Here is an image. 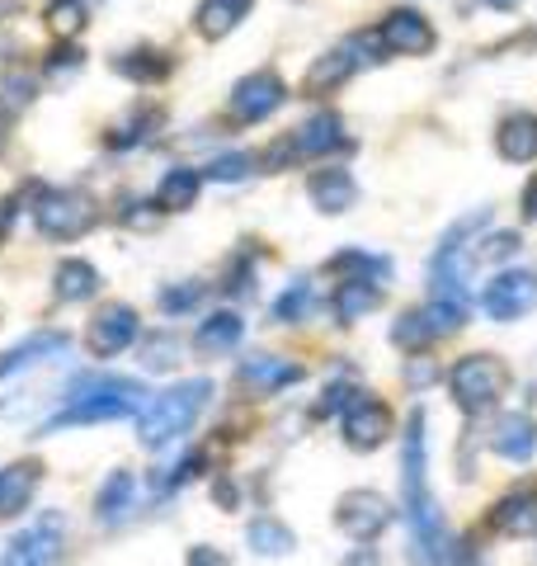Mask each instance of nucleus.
I'll return each instance as SVG.
<instances>
[{
  "label": "nucleus",
  "instance_id": "nucleus-16",
  "mask_svg": "<svg viewBox=\"0 0 537 566\" xmlns=\"http://www.w3.org/2000/svg\"><path fill=\"white\" fill-rule=\"evenodd\" d=\"M491 528L505 538H528L537 534V486H518L491 510Z\"/></svg>",
  "mask_w": 537,
  "mask_h": 566
},
{
  "label": "nucleus",
  "instance_id": "nucleus-22",
  "mask_svg": "<svg viewBox=\"0 0 537 566\" xmlns=\"http://www.w3.org/2000/svg\"><path fill=\"white\" fill-rule=\"evenodd\" d=\"M241 335H245V322L236 312H212L208 322H199L193 345H199V354H208V359H218V354H231L241 345Z\"/></svg>",
  "mask_w": 537,
  "mask_h": 566
},
{
  "label": "nucleus",
  "instance_id": "nucleus-32",
  "mask_svg": "<svg viewBox=\"0 0 537 566\" xmlns=\"http://www.w3.org/2000/svg\"><path fill=\"white\" fill-rule=\"evenodd\" d=\"M43 20H48V29H52V39H76V33L85 29V20H90V14H85V6H81V0H48V14H43Z\"/></svg>",
  "mask_w": 537,
  "mask_h": 566
},
{
  "label": "nucleus",
  "instance_id": "nucleus-2",
  "mask_svg": "<svg viewBox=\"0 0 537 566\" xmlns=\"http://www.w3.org/2000/svg\"><path fill=\"white\" fill-rule=\"evenodd\" d=\"M151 406V392L133 378H109V374H90L66 387V406L57 416H48L43 434L52 430H71V424H95V420H123V416H141Z\"/></svg>",
  "mask_w": 537,
  "mask_h": 566
},
{
  "label": "nucleus",
  "instance_id": "nucleus-43",
  "mask_svg": "<svg viewBox=\"0 0 537 566\" xmlns=\"http://www.w3.org/2000/svg\"><path fill=\"white\" fill-rule=\"evenodd\" d=\"M141 208H147V203H137V199H128V203H123V212H118V218H123V222H133V227H156V218H160V208H156V212H141Z\"/></svg>",
  "mask_w": 537,
  "mask_h": 566
},
{
  "label": "nucleus",
  "instance_id": "nucleus-23",
  "mask_svg": "<svg viewBox=\"0 0 537 566\" xmlns=\"http://www.w3.org/2000/svg\"><path fill=\"white\" fill-rule=\"evenodd\" d=\"M199 189H203V175L193 170V166H175L160 175V185H156V208L160 212H185L193 208V199H199Z\"/></svg>",
  "mask_w": 537,
  "mask_h": 566
},
{
  "label": "nucleus",
  "instance_id": "nucleus-37",
  "mask_svg": "<svg viewBox=\"0 0 537 566\" xmlns=\"http://www.w3.org/2000/svg\"><path fill=\"white\" fill-rule=\"evenodd\" d=\"M141 364L147 368H175L179 364V340L175 335H151V340L141 345Z\"/></svg>",
  "mask_w": 537,
  "mask_h": 566
},
{
  "label": "nucleus",
  "instance_id": "nucleus-13",
  "mask_svg": "<svg viewBox=\"0 0 537 566\" xmlns=\"http://www.w3.org/2000/svg\"><path fill=\"white\" fill-rule=\"evenodd\" d=\"M378 43L387 52H397V57H424V52H434L439 33L420 10H391L378 29Z\"/></svg>",
  "mask_w": 537,
  "mask_h": 566
},
{
  "label": "nucleus",
  "instance_id": "nucleus-40",
  "mask_svg": "<svg viewBox=\"0 0 537 566\" xmlns=\"http://www.w3.org/2000/svg\"><path fill=\"white\" fill-rule=\"evenodd\" d=\"M354 397H358V392H354V387H349V382H330V387H326V401H320V406H316V416H335V411H339V416H345V406H349Z\"/></svg>",
  "mask_w": 537,
  "mask_h": 566
},
{
  "label": "nucleus",
  "instance_id": "nucleus-28",
  "mask_svg": "<svg viewBox=\"0 0 537 566\" xmlns=\"http://www.w3.org/2000/svg\"><path fill=\"white\" fill-rule=\"evenodd\" d=\"M330 274H345V279H364V283H387L391 279V264L382 255H368V251H345L326 264Z\"/></svg>",
  "mask_w": 537,
  "mask_h": 566
},
{
  "label": "nucleus",
  "instance_id": "nucleus-48",
  "mask_svg": "<svg viewBox=\"0 0 537 566\" xmlns=\"http://www.w3.org/2000/svg\"><path fill=\"white\" fill-rule=\"evenodd\" d=\"M481 6H491V10H518L524 0H481Z\"/></svg>",
  "mask_w": 537,
  "mask_h": 566
},
{
  "label": "nucleus",
  "instance_id": "nucleus-9",
  "mask_svg": "<svg viewBox=\"0 0 537 566\" xmlns=\"http://www.w3.org/2000/svg\"><path fill=\"white\" fill-rule=\"evenodd\" d=\"M335 524L345 528L354 543H372V538L387 534L391 505L382 501L378 491H345L339 495V505H335Z\"/></svg>",
  "mask_w": 537,
  "mask_h": 566
},
{
  "label": "nucleus",
  "instance_id": "nucleus-31",
  "mask_svg": "<svg viewBox=\"0 0 537 566\" xmlns=\"http://www.w3.org/2000/svg\"><path fill=\"white\" fill-rule=\"evenodd\" d=\"M114 66L123 71V76H133V81H160L170 71V57L166 52H156V48H137V52H123Z\"/></svg>",
  "mask_w": 537,
  "mask_h": 566
},
{
  "label": "nucleus",
  "instance_id": "nucleus-39",
  "mask_svg": "<svg viewBox=\"0 0 537 566\" xmlns=\"http://www.w3.org/2000/svg\"><path fill=\"white\" fill-rule=\"evenodd\" d=\"M199 297H203V283H185V289H166V293H160V312H189L193 303H199Z\"/></svg>",
  "mask_w": 537,
  "mask_h": 566
},
{
  "label": "nucleus",
  "instance_id": "nucleus-42",
  "mask_svg": "<svg viewBox=\"0 0 537 566\" xmlns=\"http://www.w3.org/2000/svg\"><path fill=\"white\" fill-rule=\"evenodd\" d=\"M76 66H81V52L76 48H57L48 57V76H62V71H76Z\"/></svg>",
  "mask_w": 537,
  "mask_h": 566
},
{
  "label": "nucleus",
  "instance_id": "nucleus-20",
  "mask_svg": "<svg viewBox=\"0 0 537 566\" xmlns=\"http://www.w3.org/2000/svg\"><path fill=\"white\" fill-rule=\"evenodd\" d=\"M39 482H43L39 463H14V468L0 472V520L24 515L29 501H33V491H39Z\"/></svg>",
  "mask_w": 537,
  "mask_h": 566
},
{
  "label": "nucleus",
  "instance_id": "nucleus-6",
  "mask_svg": "<svg viewBox=\"0 0 537 566\" xmlns=\"http://www.w3.org/2000/svg\"><path fill=\"white\" fill-rule=\"evenodd\" d=\"M382 43H378V33H354V39H345L335 52H326V57H316V66L307 71V95H326V91H335V85H345L349 76L364 62H378L372 52H378Z\"/></svg>",
  "mask_w": 537,
  "mask_h": 566
},
{
  "label": "nucleus",
  "instance_id": "nucleus-1",
  "mask_svg": "<svg viewBox=\"0 0 537 566\" xmlns=\"http://www.w3.org/2000/svg\"><path fill=\"white\" fill-rule=\"evenodd\" d=\"M401 501H406V520L415 547L410 557L415 566H453L457 547L448 538V528L439 520L434 491H429V439H424V411L406 420V439H401Z\"/></svg>",
  "mask_w": 537,
  "mask_h": 566
},
{
  "label": "nucleus",
  "instance_id": "nucleus-35",
  "mask_svg": "<svg viewBox=\"0 0 537 566\" xmlns=\"http://www.w3.org/2000/svg\"><path fill=\"white\" fill-rule=\"evenodd\" d=\"M255 170V156H245V151H231V156H218L203 175L208 180H222V185H236V180H245V175Z\"/></svg>",
  "mask_w": 537,
  "mask_h": 566
},
{
  "label": "nucleus",
  "instance_id": "nucleus-45",
  "mask_svg": "<svg viewBox=\"0 0 537 566\" xmlns=\"http://www.w3.org/2000/svg\"><path fill=\"white\" fill-rule=\"evenodd\" d=\"M14 212H20V203H14V199H0V241L10 237V227H14Z\"/></svg>",
  "mask_w": 537,
  "mask_h": 566
},
{
  "label": "nucleus",
  "instance_id": "nucleus-18",
  "mask_svg": "<svg viewBox=\"0 0 537 566\" xmlns=\"http://www.w3.org/2000/svg\"><path fill=\"white\" fill-rule=\"evenodd\" d=\"M62 349H66V335H62V331H39V335H24L20 345H10L6 354H0V378L24 374V368L43 364V359H52V354H62Z\"/></svg>",
  "mask_w": 537,
  "mask_h": 566
},
{
  "label": "nucleus",
  "instance_id": "nucleus-19",
  "mask_svg": "<svg viewBox=\"0 0 537 566\" xmlns=\"http://www.w3.org/2000/svg\"><path fill=\"white\" fill-rule=\"evenodd\" d=\"M307 193H312V203H316L320 212H349V208L358 203L354 175H349V170H339V166L316 170L312 180H307Z\"/></svg>",
  "mask_w": 537,
  "mask_h": 566
},
{
  "label": "nucleus",
  "instance_id": "nucleus-47",
  "mask_svg": "<svg viewBox=\"0 0 537 566\" xmlns=\"http://www.w3.org/2000/svg\"><path fill=\"white\" fill-rule=\"evenodd\" d=\"M345 566H378V553H368V547H358V553H354Z\"/></svg>",
  "mask_w": 537,
  "mask_h": 566
},
{
  "label": "nucleus",
  "instance_id": "nucleus-27",
  "mask_svg": "<svg viewBox=\"0 0 537 566\" xmlns=\"http://www.w3.org/2000/svg\"><path fill=\"white\" fill-rule=\"evenodd\" d=\"M133 495H137V476L133 472H109V476H104V486H99V495H95L99 520L104 524H118L133 510Z\"/></svg>",
  "mask_w": 537,
  "mask_h": 566
},
{
  "label": "nucleus",
  "instance_id": "nucleus-7",
  "mask_svg": "<svg viewBox=\"0 0 537 566\" xmlns=\"http://www.w3.org/2000/svg\"><path fill=\"white\" fill-rule=\"evenodd\" d=\"M537 307V274L533 270H505L486 283V293H481V312L491 316V322H518V316H528Z\"/></svg>",
  "mask_w": 537,
  "mask_h": 566
},
{
  "label": "nucleus",
  "instance_id": "nucleus-3",
  "mask_svg": "<svg viewBox=\"0 0 537 566\" xmlns=\"http://www.w3.org/2000/svg\"><path fill=\"white\" fill-rule=\"evenodd\" d=\"M208 397H212V382H208V378H189V382L170 387V392L151 397V406L137 416V439H141L147 449H166V444H175V439L203 416Z\"/></svg>",
  "mask_w": 537,
  "mask_h": 566
},
{
  "label": "nucleus",
  "instance_id": "nucleus-15",
  "mask_svg": "<svg viewBox=\"0 0 537 566\" xmlns=\"http://www.w3.org/2000/svg\"><path fill=\"white\" fill-rule=\"evenodd\" d=\"M491 449L505 458V463H528V458L537 453V424H533V416H524V411L499 416L495 430H491Z\"/></svg>",
  "mask_w": 537,
  "mask_h": 566
},
{
  "label": "nucleus",
  "instance_id": "nucleus-44",
  "mask_svg": "<svg viewBox=\"0 0 537 566\" xmlns=\"http://www.w3.org/2000/svg\"><path fill=\"white\" fill-rule=\"evenodd\" d=\"M189 566H227V557L218 553V547H193V553H189Z\"/></svg>",
  "mask_w": 537,
  "mask_h": 566
},
{
  "label": "nucleus",
  "instance_id": "nucleus-46",
  "mask_svg": "<svg viewBox=\"0 0 537 566\" xmlns=\"http://www.w3.org/2000/svg\"><path fill=\"white\" fill-rule=\"evenodd\" d=\"M524 212H528V222H537V175H533L528 189H524Z\"/></svg>",
  "mask_w": 537,
  "mask_h": 566
},
{
  "label": "nucleus",
  "instance_id": "nucleus-26",
  "mask_svg": "<svg viewBox=\"0 0 537 566\" xmlns=\"http://www.w3.org/2000/svg\"><path fill=\"white\" fill-rule=\"evenodd\" d=\"M245 14H250V0H203L199 14H193V24H199L203 39H227Z\"/></svg>",
  "mask_w": 537,
  "mask_h": 566
},
{
  "label": "nucleus",
  "instance_id": "nucleus-33",
  "mask_svg": "<svg viewBox=\"0 0 537 566\" xmlns=\"http://www.w3.org/2000/svg\"><path fill=\"white\" fill-rule=\"evenodd\" d=\"M307 312H312V283H307V279H293L288 293H283L278 303H274V322L297 326V322H307Z\"/></svg>",
  "mask_w": 537,
  "mask_h": 566
},
{
  "label": "nucleus",
  "instance_id": "nucleus-14",
  "mask_svg": "<svg viewBox=\"0 0 537 566\" xmlns=\"http://www.w3.org/2000/svg\"><path fill=\"white\" fill-rule=\"evenodd\" d=\"M288 142H293L297 161H302V156H330V151H339V147H349L345 123H339V114H330V109L312 114V118L302 123V128H297Z\"/></svg>",
  "mask_w": 537,
  "mask_h": 566
},
{
  "label": "nucleus",
  "instance_id": "nucleus-12",
  "mask_svg": "<svg viewBox=\"0 0 537 566\" xmlns=\"http://www.w3.org/2000/svg\"><path fill=\"white\" fill-rule=\"evenodd\" d=\"M339 430H345V444L358 449V453L378 449L382 439L391 434V411H387V401L358 392V397L345 406V420H339Z\"/></svg>",
  "mask_w": 537,
  "mask_h": 566
},
{
  "label": "nucleus",
  "instance_id": "nucleus-24",
  "mask_svg": "<svg viewBox=\"0 0 537 566\" xmlns=\"http://www.w3.org/2000/svg\"><path fill=\"white\" fill-rule=\"evenodd\" d=\"M378 303H382V283L345 279V283L335 289V322H339V326H354L358 316H368Z\"/></svg>",
  "mask_w": 537,
  "mask_h": 566
},
{
  "label": "nucleus",
  "instance_id": "nucleus-17",
  "mask_svg": "<svg viewBox=\"0 0 537 566\" xmlns=\"http://www.w3.org/2000/svg\"><path fill=\"white\" fill-rule=\"evenodd\" d=\"M236 378L241 387H255V392H283V387L302 382V364L278 359V354H250Z\"/></svg>",
  "mask_w": 537,
  "mask_h": 566
},
{
  "label": "nucleus",
  "instance_id": "nucleus-21",
  "mask_svg": "<svg viewBox=\"0 0 537 566\" xmlns=\"http://www.w3.org/2000/svg\"><path fill=\"white\" fill-rule=\"evenodd\" d=\"M495 151L505 156V161H514V166L537 161V114H509L505 123H499Z\"/></svg>",
  "mask_w": 537,
  "mask_h": 566
},
{
  "label": "nucleus",
  "instance_id": "nucleus-29",
  "mask_svg": "<svg viewBox=\"0 0 537 566\" xmlns=\"http://www.w3.org/2000/svg\"><path fill=\"white\" fill-rule=\"evenodd\" d=\"M245 543L255 547L260 557H283V553H293V528L288 524H278V520H255L245 528Z\"/></svg>",
  "mask_w": 537,
  "mask_h": 566
},
{
  "label": "nucleus",
  "instance_id": "nucleus-38",
  "mask_svg": "<svg viewBox=\"0 0 537 566\" xmlns=\"http://www.w3.org/2000/svg\"><path fill=\"white\" fill-rule=\"evenodd\" d=\"M518 245H524V241H518V232H495L491 241H481V245H476V260H481V264L514 260V255H518Z\"/></svg>",
  "mask_w": 537,
  "mask_h": 566
},
{
  "label": "nucleus",
  "instance_id": "nucleus-5",
  "mask_svg": "<svg viewBox=\"0 0 537 566\" xmlns=\"http://www.w3.org/2000/svg\"><path fill=\"white\" fill-rule=\"evenodd\" d=\"M33 218H39V232L48 241H76L95 227V199L81 189H52L39 199Z\"/></svg>",
  "mask_w": 537,
  "mask_h": 566
},
{
  "label": "nucleus",
  "instance_id": "nucleus-4",
  "mask_svg": "<svg viewBox=\"0 0 537 566\" xmlns=\"http://www.w3.org/2000/svg\"><path fill=\"white\" fill-rule=\"evenodd\" d=\"M505 387H509V364L499 359V354H462V359L448 368V392H453V401L467 416L495 406L505 397Z\"/></svg>",
  "mask_w": 537,
  "mask_h": 566
},
{
  "label": "nucleus",
  "instance_id": "nucleus-25",
  "mask_svg": "<svg viewBox=\"0 0 537 566\" xmlns=\"http://www.w3.org/2000/svg\"><path fill=\"white\" fill-rule=\"evenodd\" d=\"M95 289H99V274H95V264H85V260H62L57 274H52L57 303H85V297H95Z\"/></svg>",
  "mask_w": 537,
  "mask_h": 566
},
{
  "label": "nucleus",
  "instance_id": "nucleus-10",
  "mask_svg": "<svg viewBox=\"0 0 537 566\" xmlns=\"http://www.w3.org/2000/svg\"><path fill=\"white\" fill-rule=\"evenodd\" d=\"M62 562V515H43L6 543V566H57Z\"/></svg>",
  "mask_w": 537,
  "mask_h": 566
},
{
  "label": "nucleus",
  "instance_id": "nucleus-41",
  "mask_svg": "<svg viewBox=\"0 0 537 566\" xmlns=\"http://www.w3.org/2000/svg\"><path fill=\"white\" fill-rule=\"evenodd\" d=\"M434 378H439V364H434V359H424V354L406 359V382H410V387H429Z\"/></svg>",
  "mask_w": 537,
  "mask_h": 566
},
{
  "label": "nucleus",
  "instance_id": "nucleus-34",
  "mask_svg": "<svg viewBox=\"0 0 537 566\" xmlns=\"http://www.w3.org/2000/svg\"><path fill=\"white\" fill-rule=\"evenodd\" d=\"M29 99H33V81L24 76V71H14V76H0V114H20Z\"/></svg>",
  "mask_w": 537,
  "mask_h": 566
},
{
  "label": "nucleus",
  "instance_id": "nucleus-36",
  "mask_svg": "<svg viewBox=\"0 0 537 566\" xmlns=\"http://www.w3.org/2000/svg\"><path fill=\"white\" fill-rule=\"evenodd\" d=\"M160 123V114L156 109H147V114H133V118H123L118 128L109 133V147H133V142H141L147 137V128H156Z\"/></svg>",
  "mask_w": 537,
  "mask_h": 566
},
{
  "label": "nucleus",
  "instance_id": "nucleus-11",
  "mask_svg": "<svg viewBox=\"0 0 537 566\" xmlns=\"http://www.w3.org/2000/svg\"><path fill=\"white\" fill-rule=\"evenodd\" d=\"M137 335H141L137 312H133L128 303H109V307H99L95 316H90L85 340H90V349H95L99 359H114V354H123L128 345H137Z\"/></svg>",
  "mask_w": 537,
  "mask_h": 566
},
{
  "label": "nucleus",
  "instance_id": "nucleus-30",
  "mask_svg": "<svg viewBox=\"0 0 537 566\" xmlns=\"http://www.w3.org/2000/svg\"><path fill=\"white\" fill-rule=\"evenodd\" d=\"M439 335L434 326H429V312L415 307V312H401V322L391 326V345H401V349H429Z\"/></svg>",
  "mask_w": 537,
  "mask_h": 566
},
{
  "label": "nucleus",
  "instance_id": "nucleus-8",
  "mask_svg": "<svg viewBox=\"0 0 537 566\" xmlns=\"http://www.w3.org/2000/svg\"><path fill=\"white\" fill-rule=\"evenodd\" d=\"M283 99H288V85H283L278 71H250L245 81H236V91H231L227 114L236 123H264Z\"/></svg>",
  "mask_w": 537,
  "mask_h": 566
}]
</instances>
